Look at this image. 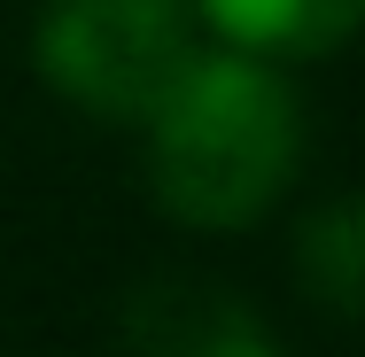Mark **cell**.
Instances as JSON below:
<instances>
[{"label":"cell","instance_id":"obj_1","mask_svg":"<svg viewBox=\"0 0 365 357\" xmlns=\"http://www.w3.org/2000/svg\"><path fill=\"white\" fill-rule=\"evenodd\" d=\"M303 125L288 86L249 55H195L148 117V179L179 225H249L288 187Z\"/></svg>","mask_w":365,"mask_h":357},{"label":"cell","instance_id":"obj_2","mask_svg":"<svg viewBox=\"0 0 365 357\" xmlns=\"http://www.w3.org/2000/svg\"><path fill=\"white\" fill-rule=\"evenodd\" d=\"M187 63H195V8L187 0H55L39 16L47 86L93 117L148 125Z\"/></svg>","mask_w":365,"mask_h":357},{"label":"cell","instance_id":"obj_3","mask_svg":"<svg viewBox=\"0 0 365 357\" xmlns=\"http://www.w3.org/2000/svg\"><path fill=\"white\" fill-rule=\"evenodd\" d=\"M125 350L133 357H280L264 319L210 280H148L125 303Z\"/></svg>","mask_w":365,"mask_h":357},{"label":"cell","instance_id":"obj_4","mask_svg":"<svg viewBox=\"0 0 365 357\" xmlns=\"http://www.w3.org/2000/svg\"><path fill=\"white\" fill-rule=\"evenodd\" d=\"M187 8L241 55H334L358 31L365 0H187Z\"/></svg>","mask_w":365,"mask_h":357},{"label":"cell","instance_id":"obj_5","mask_svg":"<svg viewBox=\"0 0 365 357\" xmlns=\"http://www.w3.org/2000/svg\"><path fill=\"white\" fill-rule=\"evenodd\" d=\"M295 264H303L311 295H319L334 319H350V311H358V287H365L358 202H327V210L311 217V225H303V241H295Z\"/></svg>","mask_w":365,"mask_h":357}]
</instances>
